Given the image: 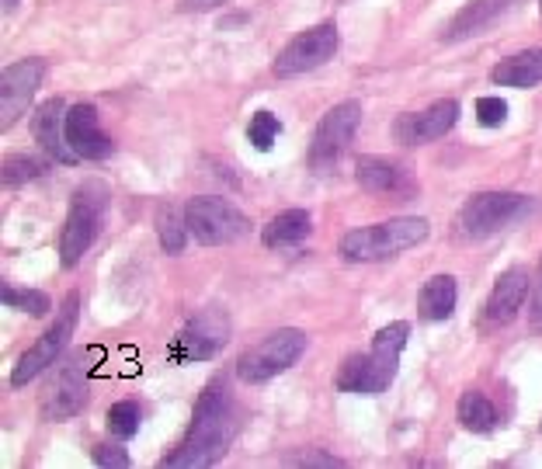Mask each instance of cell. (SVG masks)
<instances>
[{
  "label": "cell",
  "instance_id": "6da1fadb",
  "mask_svg": "<svg viewBox=\"0 0 542 469\" xmlns=\"http://www.w3.org/2000/svg\"><path fill=\"white\" fill-rule=\"evenodd\" d=\"M237 407H233L230 386L226 379H212L202 390V397L195 400L192 410V424H188V435L171 456L164 459V469H202V466H216L226 456V449L237 438Z\"/></svg>",
  "mask_w": 542,
  "mask_h": 469
},
{
  "label": "cell",
  "instance_id": "7a4b0ae2",
  "mask_svg": "<svg viewBox=\"0 0 542 469\" xmlns=\"http://www.w3.org/2000/svg\"><path fill=\"white\" fill-rule=\"evenodd\" d=\"M410 341V324L393 320V324L379 327L372 337L369 351L344 358L338 372V390L341 393H358V397H379L390 390V383L397 379V365Z\"/></svg>",
  "mask_w": 542,
  "mask_h": 469
},
{
  "label": "cell",
  "instance_id": "3957f363",
  "mask_svg": "<svg viewBox=\"0 0 542 469\" xmlns=\"http://www.w3.org/2000/svg\"><path fill=\"white\" fill-rule=\"evenodd\" d=\"M428 233H431L428 219L400 216V219H386V223L348 230L341 237L338 251L344 261H383V258H393V254H404L410 247L424 244Z\"/></svg>",
  "mask_w": 542,
  "mask_h": 469
},
{
  "label": "cell",
  "instance_id": "277c9868",
  "mask_svg": "<svg viewBox=\"0 0 542 469\" xmlns=\"http://www.w3.org/2000/svg\"><path fill=\"white\" fill-rule=\"evenodd\" d=\"M108 212V188L101 181H84V185L73 192L70 216L63 223L60 233V265L77 268V261L91 251V244L98 240L101 216Z\"/></svg>",
  "mask_w": 542,
  "mask_h": 469
},
{
  "label": "cell",
  "instance_id": "5b68a950",
  "mask_svg": "<svg viewBox=\"0 0 542 469\" xmlns=\"http://www.w3.org/2000/svg\"><path fill=\"white\" fill-rule=\"evenodd\" d=\"M185 219H188L192 237L205 247L237 244V240H244L247 233H251V219L233 202L216 199V195H199V199L188 202Z\"/></svg>",
  "mask_w": 542,
  "mask_h": 469
},
{
  "label": "cell",
  "instance_id": "8992f818",
  "mask_svg": "<svg viewBox=\"0 0 542 469\" xmlns=\"http://www.w3.org/2000/svg\"><path fill=\"white\" fill-rule=\"evenodd\" d=\"M358 122H362V105L358 101H341L334 105L324 119L317 122L310 139V171L327 174L341 164V157L348 153V146L355 143Z\"/></svg>",
  "mask_w": 542,
  "mask_h": 469
},
{
  "label": "cell",
  "instance_id": "52a82bcc",
  "mask_svg": "<svg viewBox=\"0 0 542 469\" xmlns=\"http://www.w3.org/2000/svg\"><path fill=\"white\" fill-rule=\"evenodd\" d=\"M230 337H233L230 313L223 306H205L171 341V358L174 362H212L230 344Z\"/></svg>",
  "mask_w": 542,
  "mask_h": 469
},
{
  "label": "cell",
  "instance_id": "ba28073f",
  "mask_svg": "<svg viewBox=\"0 0 542 469\" xmlns=\"http://www.w3.org/2000/svg\"><path fill=\"white\" fill-rule=\"evenodd\" d=\"M303 351H306V334L296 331V327H282V331L268 334L261 344H254L247 355H240L237 376L251 386L268 383L271 376L292 369L303 358Z\"/></svg>",
  "mask_w": 542,
  "mask_h": 469
},
{
  "label": "cell",
  "instance_id": "9c48e42d",
  "mask_svg": "<svg viewBox=\"0 0 542 469\" xmlns=\"http://www.w3.org/2000/svg\"><path fill=\"white\" fill-rule=\"evenodd\" d=\"M77 310H80V299L77 292H70V296L63 299V310L56 313L53 327L18 358V365H14L11 372V386H28L35 376H42L49 365H56V358L63 355V348H67L73 331H77Z\"/></svg>",
  "mask_w": 542,
  "mask_h": 469
},
{
  "label": "cell",
  "instance_id": "30bf717a",
  "mask_svg": "<svg viewBox=\"0 0 542 469\" xmlns=\"http://www.w3.org/2000/svg\"><path fill=\"white\" fill-rule=\"evenodd\" d=\"M525 209H529V199H525V195L480 192L463 205V212H459V219H456L459 237L483 240V237H490V233L504 230L508 223H515L518 216H525Z\"/></svg>",
  "mask_w": 542,
  "mask_h": 469
},
{
  "label": "cell",
  "instance_id": "8fae6325",
  "mask_svg": "<svg viewBox=\"0 0 542 469\" xmlns=\"http://www.w3.org/2000/svg\"><path fill=\"white\" fill-rule=\"evenodd\" d=\"M338 53V25L324 21V25H313L306 32H299L289 46L278 53L275 60V77H299V73H310L324 67L327 60H334Z\"/></svg>",
  "mask_w": 542,
  "mask_h": 469
},
{
  "label": "cell",
  "instance_id": "7c38bea8",
  "mask_svg": "<svg viewBox=\"0 0 542 469\" xmlns=\"http://www.w3.org/2000/svg\"><path fill=\"white\" fill-rule=\"evenodd\" d=\"M46 70V60H39V56L11 63L4 70V77H0V129H11L21 119V112L32 105L35 91L46 80Z\"/></svg>",
  "mask_w": 542,
  "mask_h": 469
},
{
  "label": "cell",
  "instance_id": "4fadbf2b",
  "mask_svg": "<svg viewBox=\"0 0 542 469\" xmlns=\"http://www.w3.org/2000/svg\"><path fill=\"white\" fill-rule=\"evenodd\" d=\"M32 136H35V143L42 146V153H46L49 160H56V164L73 167L80 160V153L73 150L67 139V101L63 98H49L46 105L35 108Z\"/></svg>",
  "mask_w": 542,
  "mask_h": 469
},
{
  "label": "cell",
  "instance_id": "5bb4252c",
  "mask_svg": "<svg viewBox=\"0 0 542 469\" xmlns=\"http://www.w3.org/2000/svg\"><path fill=\"white\" fill-rule=\"evenodd\" d=\"M456 122H459V101L445 98V101H435L431 108H424V112L400 115V119L393 122V139L404 146H421L445 136Z\"/></svg>",
  "mask_w": 542,
  "mask_h": 469
},
{
  "label": "cell",
  "instance_id": "9a60e30c",
  "mask_svg": "<svg viewBox=\"0 0 542 469\" xmlns=\"http://www.w3.org/2000/svg\"><path fill=\"white\" fill-rule=\"evenodd\" d=\"M355 178L369 195H383V199H407L414 192V178L407 167L386 157H358Z\"/></svg>",
  "mask_w": 542,
  "mask_h": 469
},
{
  "label": "cell",
  "instance_id": "2e32d148",
  "mask_svg": "<svg viewBox=\"0 0 542 469\" xmlns=\"http://www.w3.org/2000/svg\"><path fill=\"white\" fill-rule=\"evenodd\" d=\"M67 139L80 153V160H105L112 153V139L101 133L98 108L94 105H73L67 108Z\"/></svg>",
  "mask_w": 542,
  "mask_h": 469
},
{
  "label": "cell",
  "instance_id": "e0dca14e",
  "mask_svg": "<svg viewBox=\"0 0 542 469\" xmlns=\"http://www.w3.org/2000/svg\"><path fill=\"white\" fill-rule=\"evenodd\" d=\"M525 299H529V271L525 268H511L504 271L494 282V292L487 296V310H483V320L487 324H508L522 313Z\"/></svg>",
  "mask_w": 542,
  "mask_h": 469
},
{
  "label": "cell",
  "instance_id": "ac0fdd59",
  "mask_svg": "<svg viewBox=\"0 0 542 469\" xmlns=\"http://www.w3.org/2000/svg\"><path fill=\"white\" fill-rule=\"evenodd\" d=\"M84 403H87L84 372L67 369L56 376L53 390H49L46 400H42V414H46L49 421H63V417H73L77 410H84Z\"/></svg>",
  "mask_w": 542,
  "mask_h": 469
},
{
  "label": "cell",
  "instance_id": "d6986e66",
  "mask_svg": "<svg viewBox=\"0 0 542 469\" xmlns=\"http://www.w3.org/2000/svg\"><path fill=\"white\" fill-rule=\"evenodd\" d=\"M310 233H313L310 212H306V209H285V212H278V216L265 226L261 240H265L268 251H292V247L303 244Z\"/></svg>",
  "mask_w": 542,
  "mask_h": 469
},
{
  "label": "cell",
  "instance_id": "ffe728a7",
  "mask_svg": "<svg viewBox=\"0 0 542 469\" xmlns=\"http://www.w3.org/2000/svg\"><path fill=\"white\" fill-rule=\"evenodd\" d=\"M490 80L501 87H518V91L542 84V49H525V53L501 60L490 70Z\"/></svg>",
  "mask_w": 542,
  "mask_h": 469
},
{
  "label": "cell",
  "instance_id": "44dd1931",
  "mask_svg": "<svg viewBox=\"0 0 542 469\" xmlns=\"http://www.w3.org/2000/svg\"><path fill=\"white\" fill-rule=\"evenodd\" d=\"M456 299H459L456 278L431 275L428 282H424L421 296H417V310H421V317L431 320V324H442V320H449L452 310H456Z\"/></svg>",
  "mask_w": 542,
  "mask_h": 469
},
{
  "label": "cell",
  "instance_id": "7402d4cb",
  "mask_svg": "<svg viewBox=\"0 0 542 469\" xmlns=\"http://www.w3.org/2000/svg\"><path fill=\"white\" fill-rule=\"evenodd\" d=\"M456 417H459V424H463L466 431H473V435H487V431L497 428V407L476 390L459 397Z\"/></svg>",
  "mask_w": 542,
  "mask_h": 469
},
{
  "label": "cell",
  "instance_id": "603a6c76",
  "mask_svg": "<svg viewBox=\"0 0 542 469\" xmlns=\"http://www.w3.org/2000/svg\"><path fill=\"white\" fill-rule=\"evenodd\" d=\"M511 4H515V0H476V4H470L463 14H459L456 21H452L449 39H463V35H476V28L490 25V18L504 14Z\"/></svg>",
  "mask_w": 542,
  "mask_h": 469
},
{
  "label": "cell",
  "instance_id": "cb8c5ba5",
  "mask_svg": "<svg viewBox=\"0 0 542 469\" xmlns=\"http://www.w3.org/2000/svg\"><path fill=\"white\" fill-rule=\"evenodd\" d=\"M188 219L178 216V209H171V205H164V209L157 212V237H160V247H164L167 254H181L188 244Z\"/></svg>",
  "mask_w": 542,
  "mask_h": 469
},
{
  "label": "cell",
  "instance_id": "d4e9b609",
  "mask_svg": "<svg viewBox=\"0 0 542 469\" xmlns=\"http://www.w3.org/2000/svg\"><path fill=\"white\" fill-rule=\"evenodd\" d=\"M0 299H4L7 310H21L28 317H46L53 310V303H49V296L42 289H14V285H4Z\"/></svg>",
  "mask_w": 542,
  "mask_h": 469
},
{
  "label": "cell",
  "instance_id": "484cf974",
  "mask_svg": "<svg viewBox=\"0 0 542 469\" xmlns=\"http://www.w3.org/2000/svg\"><path fill=\"white\" fill-rule=\"evenodd\" d=\"M139 417H143V410H139V403L133 400H119L112 403V410H108V428H112L115 438H122V442H129V438L139 431Z\"/></svg>",
  "mask_w": 542,
  "mask_h": 469
},
{
  "label": "cell",
  "instance_id": "4316f807",
  "mask_svg": "<svg viewBox=\"0 0 542 469\" xmlns=\"http://www.w3.org/2000/svg\"><path fill=\"white\" fill-rule=\"evenodd\" d=\"M46 171V160H35V157H7L4 160V185L7 188H21L28 181L42 178Z\"/></svg>",
  "mask_w": 542,
  "mask_h": 469
},
{
  "label": "cell",
  "instance_id": "83f0119b",
  "mask_svg": "<svg viewBox=\"0 0 542 469\" xmlns=\"http://www.w3.org/2000/svg\"><path fill=\"white\" fill-rule=\"evenodd\" d=\"M278 119L271 112H258L251 119V126H247V139L254 143V150H261V153H268L271 146H275V139H278Z\"/></svg>",
  "mask_w": 542,
  "mask_h": 469
},
{
  "label": "cell",
  "instance_id": "f1b7e54d",
  "mask_svg": "<svg viewBox=\"0 0 542 469\" xmlns=\"http://www.w3.org/2000/svg\"><path fill=\"white\" fill-rule=\"evenodd\" d=\"M504 119H508V101L494 98V94L476 98V122H480V126L497 129V126H504Z\"/></svg>",
  "mask_w": 542,
  "mask_h": 469
},
{
  "label": "cell",
  "instance_id": "f546056e",
  "mask_svg": "<svg viewBox=\"0 0 542 469\" xmlns=\"http://www.w3.org/2000/svg\"><path fill=\"white\" fill-rule=\"evenodd\" d=\"M91 459H94L98 466H105V469H126L129 463H133V459H129V452L122 449V445H112V442L94 445Z\"/></svg>",
  "mask_w": 542,
  "mask_h": 469
},
{
  "label": "cell",
  "instance_id": "4dcf8cb0",
  "mask_svg": "<svg viewBox=\"0 0 542 469\" xmlns=\"http://www.w3.org/2000/svg\"><path fill=\"white\" fill-rule=\"evenodd\" d=\"M289 466H344V459L331 456L327 449H310V452H299V456H285Z\"/></svg>",
  "mask_w": 542,
  "mask_h": 469
},
{
  "label": "cell",
  "instance_id": "1f68e13d",
  "mask_svg": "<svg viewBox=\"0 0 542 469\" xmlns=\"http://www.w3.org/2000/svg\"><path fill=\"white\" fill-rule=\"evenodd\" d=\"M226 4V0H181V7L185 11H212V7Z\"/></svg>",
  "mask_w": 542,
  "mask_h": 469
},
{
  "label": "cell",
  "instance_id": "d6a6232c",
  "mask_svg": "<svg viewBox=\"0 0 542 469\" xmlns=\"http://www.w3.org/2000/svg\"><path fill=\"white\" fill-rule=\"evenodd\" d=\"M532 327L542 331V285H539V292H536V303H532Z\"/></svg>",
  "mask_w": 542,
  "mask_h": 469
},
{
  "label": "cell",
  "instance_id": "836d02e7",
  "mask_svg": "<svg viewBox=\"0 0 542 469\" xmlns=\"http://www.w3.org/2000/svg\"><path fill=\"white\" fill-rule=\"evenodd\" d=\"M14 4H18V0H4V7H7V11H11Z\"/></svg>",
  "mask_w": 542,
  "mask_h": 469
},
{
  "label": "cell",
  "instance_id": "e575fe53",
  "mask_svg": "<svg viewBox=\"0 0 542 469\" xmlns=\"http://www.w3.org/2000/svg\"><path fill=\"white\" fill-rule=\"evenodd\" d=\"M539 11H542V0H539Z\"/></svg>",
  "mask_w": 542,
  "mask_h": 469
}]
</instances>
